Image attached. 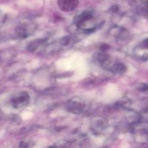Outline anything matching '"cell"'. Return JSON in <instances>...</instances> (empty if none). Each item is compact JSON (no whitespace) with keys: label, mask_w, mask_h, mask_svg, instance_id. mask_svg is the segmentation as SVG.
<instances>
[{"label":"cell","mask_w":148,"mask_h":148,"mask_svg":"<svg viewBox=\"0 0 148 148\" xmlns=\"http://www.w3.org/2000/svg\"><path fill=\"white\" fill-rule=\"evenodd\" d=\"M77 0H59V5L64 11H72L77 6Z\"/></svg>","instance_id":"1"},{"label":"cell","mask_w":148,"mask_h":148,"mask_svg":"<svg viewBox=\"0 0 148 148\" xmlns=\"http://www.w3.org/2000/svg\"><path fill=\"white\" fill-rule=\"evenodd\" d=\"M26 101H27V98L25 96L20 95V96L15 97L14 98H13L12 103L13 106L14 107H19L23 105L25 102H26Z\"/></svg>","instance_id":"2"}]
</instances>
